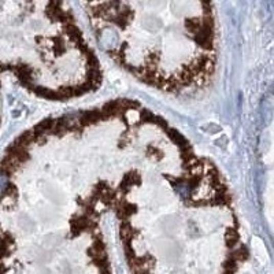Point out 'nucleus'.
<instances>
[{
    "mask_svg": "<svg viewBox=\"0 0 274 274\" xmlns=\"http://www.w3.org/2000/svg\"><path fill=\"white\" fill-rule=\"evenodd\" d=\"M99 43L117 54L152 55L201 39L214 25L210 0H82Z\"/></svg>",
    "mask_w": 274,
    "mask_h": 274,
    "instance_id": "f257e3e1",
    "label": "nucleus"
}]
</instances>
